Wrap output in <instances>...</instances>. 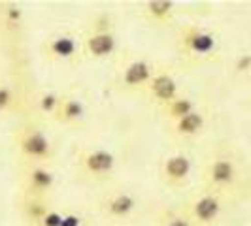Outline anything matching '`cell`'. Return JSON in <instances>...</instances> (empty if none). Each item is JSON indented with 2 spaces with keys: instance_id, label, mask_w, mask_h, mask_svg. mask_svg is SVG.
I'll return each mask as SVG.
<instances>
[{
  "instance_id": "1",
  "label": "cell",
  "mask_w": 251,
  "mask_h": 226,
  "mask_svg": "<svg viewBox=\"0 0 251 226\" xmlns=\"http://www.w3.org/2000/svg\"><path fill=\"white\" fill-rule=\"evenodd\" d=\"M13 149L23 164H50L55 157V143L36 121H25L13 130Z\"/></svg>"
},
{
  "instance_id": "2",
  "label": "cell",
  "mask_w": 251,
  "mask_h": 226,
  "mask_svg": "<svg viewBox=\"0 0 251 226\" xmlns=\"http://www.w3.org/2000/svg\"><path fill=\"white\" fill-rule=\"evenodd\" d=\"M115 168H117L115 155L104 147H85L75 157L77 174L93 183H104L112 179Z\"/></svg>"
},
{
  "instance_id": "3",
  "label": "cell",
  "mask_w": 251,
  "mask_h": 226,
  "mask_svg": "<svg viewBox=\"0 0 251 226\" xmlns=\"http://www.w3.org/2000/svg\"><path fill=\"white\" fill-rule=\"evenodd\" d=\"M176 45L183 59L204 61V59H210L217 51V40L210 30L202 26L183 25L177 28Z\"/></svg>"
},
{
  "instance_id": "4",
  "label": "cell",
  "mask_w": 251,
  "mask_h": 226,
  "mask_svg": "<svg viewBox=\"0 0 251 226\" xmlns=\"http://www.w3.org/2000/svg\"><path fill=\"white\" fill-rule=\"evenodd\" d=\"M42 57L50 64H75L83 59L81 34L70 30L53 32L42 42Z\"/></svg>"
},
{
  "instance_id": "5",
  "label": "cell",
  "mask_w": 251,
  "mask_h": 226,
  "mask_svg": "<svg viewBox=\"0 0 251 226\" xmlns=\"http://www.w3.org/2000/svg\"><path fill=\"white\" fill-rule=\"evenodd\" d=\"M97 207L104 221L113 225H125L134 221V217L138 215L140 200L126 188H113L99 200Z\"/></svg>"
},
{
  "instance_id": "6",
  "label": "cell",
  "mask_w": 251,
  "mask_h": 226,
  "mask_svg": "<svg viewBox=\"0 0 251 226\" xmlns=\"http://www.w3.org/2000/svg\"><path fill=\"white\" fill-rule=\"evenodd\" d=\"M55 185H57V177L50 164H23L19 176V187L23 198L50 200Z\"/></svg>"
},
{
  "instance_id": "7",
  "label": "cell",
  "mask_w": 251,
  "mask_h": 226,
  "mask_svg": "<svg viewBox=\"0 0 251 226\" xmlns=\"http://www.w3.org/2000/svg\"><path fill=\"white\" fill-rule=\"evenodd\" d=\"M119 47L117 34L113 32L110 25H91L81 34V51H83V59L89 61H106L115 55V51Z\"/></svg>"
},
{
  "instance_id": "8",
  "label": "cell",
  "mask_w": 251,
  "mask_h": 226,
  "mask_svg": "<svg viewBox=\"0 0 251 226\" xmlns=\"http://www.w3.org/2000/svg\"><path fill=\"white\" fill-rule=\"evenodd\" d=\"M202 179H204L206 190H212V192L221 196V192L232 188V185L236 183V179H238V166L232 160V157H228L225 153L214 155L206 162Z\"/></svg>"
},
{
  "instance_id": "9",
  "label": "cell",
  "mask_w": 251,
  "mask_h": 226,
  "mask_svg": "<svg viewBox=\"0 0 251 226\" xmlns=\"http://www.w3.org/2000/svg\"><path fill=\"white\" fill-rule=\"evenodd\" d=\"M183 211L189 215L195 226H214L223 213V202L219 194L204 188L187 202Z\"/></svg>"
},
{
  "instance_id": "10",
  "label": "cell",
  "mask_w": 251,
  "mask_h": 226,
  "mask_svg": "<svg viewBox=\"0 0 251 226\" xmlns=\"http://www.w3.org/2000/svg\"><path fill=\"white\" fill-rule=\"evenodd\" d=\"M193 158L183 151L166 155L159 164V177L166 187L183 188L193 177Z\"/></svg>"
},
{
  "instance_id": "11",
  "label": "cell",
  "mask_w": 251,
  "mask_h": 226,
  "mask_svg": "<svg viewBox=\"0 0 251 226\" xmlns=\"http://www.w3.org/2000/svg\"><path fill=\"white\" fill-rule=\"evenodd\" d=\"M157 68L151 61L146 59H130L125 63L119 70L117 75V87L125 92H138V90H146L150 85L151 77L155 75Z\"/></svg>"
},
{
  "instance_id": "12",
  "label": "cell",
  "mask_w": 251,
  "mask_h": 226,
  "mask_svg": "<svg viewBox=\"0 0 251 226\" xmlns=\"http://www.w3.org/2000/svg\"><path fill=\"white\" fill-rule=\"evenodd\" d=\"M144 92H146V94L150 96V100L153 102L155 106H159V108L166 106L168 102H172L176 96L181 94L176 77L170 74L168 70H157L155 75L151 77L150 85L146 87Z\"/></svg>"
},
{
  "instance_id": "13",
  "label": "cell",
  "mask_w": 251,
  "mask_h": 226,
  "mask_svg": "<svg viewBox=\"0 0 251 226\" xmlns=\"http://www.w3.org/2000/svg\"><path fill=\"white\" fill-rule=\"evenodd\" d=\"M87 117V108L81 98H77L74 94H61L59 106L53 113V121L63 126H79Z\"/></svg>"
},
{
  "instance_id": "14",
  "label": "cell",
  "mask_w": 251,
  "mask_h": 226,
  "mask_svg": "<svg viewBox=\"0 0 251 226\" xmlns=\"http://www.w3.org/2000/svg\"><path fill=\"white\" fill-rule=\"evenodd\" d=\"M177 4L172 0H148L142 4V15L151 25H172L176 19Z\"/></svg>"
},
{
  "instance_id": "15",
  "label": "cell",
  "mask_w": 251,
  "mask_h": 226,
  "mask_svg": "<svg viewBox=\"0 0 251 226\" xmlns=\"http://www.w3.org/2000/svg\"><path fill=\"white\" fill-rule=\"evenodd\" d=\"M168 132L170 136L176 139H191L201 136L204 126H206V117L201 110H195L193 113H189L185 117H181L179 121H174V123H168Z\"/></svg>"
},
{
  "instance_id": "16",
  "label": "cell",
  "mask_w": 251,
  "mask_h": 226,
  "mask_svg": "<svg viewBox=\"0 0 251 226\" xmlns=\"http://www.w3.org/2000/svg\"><path fill=\"white\" fill-rule=\"evenodd\" d=\"M61 100V92H53V90H36V92H30L25 96V104L36 112L42 117H48L53 119V113L59 106Z\"/></svg>"
},
{
  "instance_id": "17",
  "label": "cell",
  "mask_w": 251,
  "mask_h": 226,
  "mask_svg": "<svg viewBox=\"0 0 251 226\" xmlns=\"http://www.w3.org/2000/svg\"><path fill=\"white\" fill-rule=\"evenodd\" d=\"M23 12L13 2H0V28L8 36H17L23 30Z\"/></svg>"
},
{
  "instance_id": "18",
  "label": "cell",
  "mask_w": 251,
  "mask_h": 226,
  "mask_svg": "<svg viewBox=\"0 0 251 226\" xmlns=\"http://www.w3.org/2000/svg\"><path fill=\"white\" fill-rule=\"evenodd\" d=\"M25 104L23 92L12 81H0V117L12 115Z\"/></svg>"
},
{
  "instance_id": "19",
  "label": "cell",
  "mask_w": 251,
  "mask_h": 226,
  "mask_svg": "<svg viewBox=\"0 0 251 226\" xmlns=\"http://www.w3.org/2000/svg\"><path fill=\"white\" fill-rule=\"evenodd\" d=\"M159 110H161L163 117L166 119V125H168V123L179 121L181 117L193 113L197 110V104H195V100H193L191 96H187V94H179V96H176L174 100L168 102L166 106L159 108Z\"/></svg>"
},
{
  "instance_id": "20",
  "label": "cell",
  "mask_w": 251,
  "mask_h": 226,
  "mask_svg": "<svg viewBox=\"0 0 251 226\" xmlns=\"http://www.w3.org/2000/svg\"><path fill=\"white\" fill-rule=\"evenodd\" d=\"M161 226H195V223L189 219V215L183 209H176L164 215Z\"/></svg>"
},
{
  "instance_id": "21",
  "label": "cell",
  "mask_w": 251,
  "mask_h": 226,
  "mask_svg": "<svg viewBox=\"0 0 251 226\" xmlns=\"http://www.w3.org/2000/svg\"><path fill=\"white\" fill-rule=\"evenodd\" d=\"M250 64H251V57L248 55V57H242V59H240L238 64H236V68H238V70H248Z\"/></svg>"
}]
</instances>
